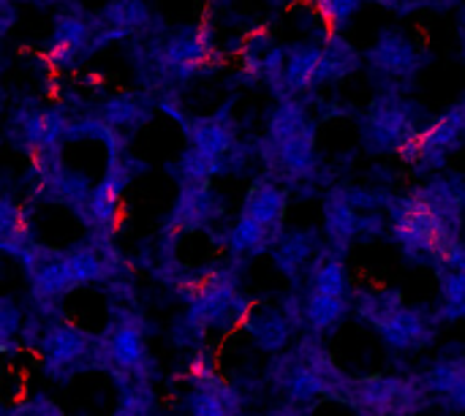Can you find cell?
<instances>
[{
    "instance_id": "6da1fadb",
    "label": "cell",
    "mask_w": 465,
    "mask_h": 416,
    "mask_svg": "<svg viewBox=\"0 0 465 416\" xmlns=\"http://www.w3.org/2000/svg\"><path fill=\"white\" fill-rule=\"evenodd\" d=\"M463 207V180L436 177L420 193L392 202L390 207L392 234L409 253H425L450 267L463 243L460 240Z\"/></svg>"
},
{
    "instance_id": "7a4b0ae2",
    "label": "cell",
    "mask_w": 465,
    "mask_h": 416,
    "mask_svg": "<svg viewBox=\"0 0 465 416\" xmlns=\"http://www.w3.org/2000/svg\"><path fill=\"white\" fill-rule=\"evenodd\" d=\"M428 398L422 379L376 376L351 381L343 401L365 416H414L428 406Z\"/></svg>"
},
{
    "instance_id": "3957f363",
    "label": "cell",
    "mask_w": 465,
    "mask_h": 416,
    "mask_svg": "<svg viewBox=\"0 0 465 416\" xmlns=\"http://www.w3.org/2000/svg\"><path fill=\"white\" fill-rule=\"evenodd\" d=\"M360 313L379 330L384 343L401 352L422 349L436 338L433 322L403 305L398 294H365L360 300Z\"/></svg>"
},
{
    "instance_id": "277c9868",
    "label": "cell",
    "mask_w": 465,
    "mask_h": 416,
    "mask_svg": "<svg viewBox=\"0 0 465 416\" xmlns=\"http://www.w3.org/2000/svg\"><path fill=\"white\" fill-rule=\"evenodd\" d=\"M465 139V101L452 106L444 117H439L430 128L420 131L411 142L403 144V158L422 169L439 166Z\"/></svg>"
},
{
    "instance_id": "5b68a950",
    "label": "cell",
    "mask_w": 465,
    "mask_h": 416,
    "mask_svg": "<svg viewBox=\"0 0 465 416\" xmlns=\"http://www.w3.org/2000/svg\"><path fill=\"white\" fill-rule=\"evenodd\" d=\"M98 357L104 365H109L114 373H123L128 379L142 376L147 371V349H144V335H142V324L134 316H120L106 335L101 338V343L95 346Z\"/></svg>"
},
{
    "instance_id": "8992f818",
    "label": "cell",
    "mask_w": 465,
    "mask_h": 416,
    "mask_svg": "<svg viewBox=\"0 0 465 416\" xmlns=\"http://www.w3.org/2000/svg\"><path fill=\"white\" fill-rule=\"evenodd\" d=\"M242 302L240 294L234 289V281L223 272L213 275L207 283H202L196 289V294L191 297V313H188V327L193 330H204L221 322H229L234 313L242 316Z\"/></svg>"
},
{
    "instance_id": "52a82bcc",
    "label": "cell",
    "mask_w": 465,
    "mask_h": 416,
    "mask_svg": "<svg viewBox=\"0 0 465 416\" xmlns=\"http://www.w3.org/2000/svg\"><path fill=\"white\" fill-rule=\"evenodd\" d=\"M417 134L411 109L403 101H379L365 123V142L373 150H403Z\"/></svg>"
},
{
    "instance_id": "ba28073f",
    "label": "cell",
    "mask_w": 465,
    "mask_h": 416,
    "mask_svg": "<svg viewBox=\"0 0 465 416\" xmlns=\"http://www.w3.org/2000/svg\"><path fill=\"white\" fill-rule=\"evenodd\" d=\"M93 338L71 324H52L44 338H41V352L46 360V371L57 373V371H71L76 368L90 352H93Z\"/></svg>"
},
{
    "instance_id": "9c48e42d",
    "label": "cell",
    "mask_w": 465,
    "mask_h": 416,
    "mask_svg": "<svg viewBox=\"0 0 465 416\" xmlns=\"http://www.w3.org/2000/svg\"><path fill=\"white\" fill-rule=\"evenodd\" d=\"M210 33L204 27H188V30H180L174 33L163 49H161V63L172 71V74H180V76H188L193 74L207 57H210Z\"/></svg>"
},
{
    "instance_id": "30bf717a",
    "label": "cell",
    "mask_w": 465,
    "mask_h": 416,
    "mask_svg": "<svg viewBox=\"0 0 465 416\" xmlns=\"http://www.w3.org/2000/svg\"><path fill=\"white\" fill-rule=\"evenodd\" d=\"M128 183V169H125V161L120 158V144L112 147L109 158H106V169H104V177L98 180L95 191H93V199H90V210H87V218L98 226H106L114 213H117V202L123 196V188Z\"/></svg>"
},
{
    "instance_id": "8fae6325",
    "label": "cell",
    "mask_w": 465,
    "mask_h": 416,
    "mask_svg": "<svg viewBox=\"0 0 465 416\" xmlns=\"http://www.w3.org/2000/svg\"><path fill=\"white\" fill-rule=\"evenodd\" d=\"M272 147V166L289 177V180H302L308 174H313L316 169V147H313V128L308 125L305 131L289 136V139H281V142H270Z\"/></svg>"
},
{
    "instance_id": "7c38bea8",
    "label": "cell",
    "mask_w": 465,
    "mask_h": 416,
    "mask_svg": "<svg viewBox=\"0 0 465 416\" xmlns=\"http://www.w3.org/2000/svg\"><path fill=\"white\" fill-rule=\"evenodd\" d=\"M68 128H71L68 120L57 109H27L22 112V120H19L22 139L35 153L54 150L60 139L68 136Z\"/></svg>"
},
{
    "instance_id": "4fadbf2b",
    "label": "cell",
    "mask_w": 465,
    "mask_h": 416,
    "mask_svg": "<svg viewBox=\"0 0 465 416\" xmlns=\"http://www.w3.org/2000/svg\"><path fill=\"white\" fill-rule=\"evenodd\" d=\"M215 196L207 188V183H185L174 210H172V226L177 232L202 229L210 218H215Z\"/></svg>"
},
{
    "instance_id": "5bb4252c",
    "label": "cell",
    "mask_w": 465,
    "mask_h": 416,
    "mask_svg": "<svg viewBox=\"0 0 465 416\" xmlns=\"http://www.w3.org/2000/svg\"><path fill=\"white\" fill-rule=\"evenodd\" d=\"M324 221H327V234H330L332 251L343 253L362 226L360 213H357L354 202L349 199V191L330 193V199L324 202Z\"/></svg>"
},
{
    "instance_id": "9a60e30c",
    "label": "cell",
    "mask_w": 465,
    "mask_h": 416,
    "mask_svg": "<svg viewBox=\"0 0 465 416\" xmlns=\"http://www.w3.org/2000/svg\"><path fill=\"white\" fill-rule=\"evenodd\" d=\"M428 392L444 401L450 409L465 411V360L463 357H447L436 362L433 371L422 379Z\"/></svg>"
},
{
    "instance_id": "2e32d148",
    "label": "cell",
    "mask_w": 465,
    "mask_h": 416,
    "mask_svg": "<svg viewBox=\"0 0 465 416\" xmlns=\"http://www.w3.org/2000/svg\"><path fill=\"white\" fill-rule=\"evenodd\" d=\"M371 63L376 68H381L384 74L406 76V74H414V68L420 65V52L414 49V44L406 35L384 33L379 38V44L371 49Z\"/></svg>"
},
{
    "instance_id": "e0dca14e",
    "label": "cell",
    "mask_w": 465,
    "mask_h": 416,
    "mask_svg": "<svg viewBox=\"0 0 465 416\" xmlns=\"http://www.w3.org/2000/svg\"><path fill=\"white\" fill-rule=\"evenodd\" d=\"M191 416H240V398L232 387H226L215 373L199 384H193Z\"/></svg>"
},
{
    "instance_id": "ac0fdd59",
    "label": "cell",
    "mask_w": 465,
    "mask_h": 416,
    "mask_svg": "<svg viewBox=\"0 0 465 416\" xmlns=\"http://www.w3.org/2000/svg\"><path fill=\"white\" fill-rule=\"evenodd\" d=\"M191 147L226 163L229 153L234 150V131L223 117H202L191 125Z\"/></svg>"
},
{
    "instance_id": "d6986e66",
    "label": "cell",
    "mask_w": 465,
    "mask_h": 416,
    "mask_svg": "<svg viewBox=\"0 0 465 416\" xmlns=\"http://www.w3.org/2000/svg\"><path fill=\"white\" fill-rule=\"evenodd\" d=\"M286 210V193L272 183H256L242 204V215L259 221L262 226L281 232V218Z\"/></svg>"
},
{
    "instance_id": "ffe728a7",
    "label": "cell",
    "mask_w": 465,
    "mask_h": 416,
    "mask_svg": "<svg viewBox=\"0 0 465 416\" xmlns=\"http://www.w3.org/2000/svg\"><path fill=\"white\" fill-rule=\"evenodd\" d=\"M245 330L262 349H281L289 341V319L272 308H245L242 316Z\"/></svg>"
},
{
    "instance_id": "44dd1931",
    "label": "cell",
    "mask_w": 465,
    "mask_h": 416,
    "mask_svg": "<svg viewBox=\"0 0 465 416\" xmlns=\"http://www.w3.org/2000/svg\"><path fill=\"white\" fill-rule=\"evenodd\" d=\"M90 38H93V33H90V25L84 19L71 16V14L57 16L54 33H52V60L60 65L63 63L68 65L71 60H76V54L82 49H87Z\"/></svg>"
},
{
    "instance_id": "7402d4cb",
    "label": "cell",
    "mask_w": 465,
    "mask_h": 416,
    "mask_svg": "<svg viewBox=\"0 0 465 416\" xmlns=\"http://www.w3.org/2000/svg\"><path fill=\"white\" fill-rule=\"evenodd\" d=\"M324 46L297 44L286 52V90H308L319 84Z\"/></svg>"
},
{
    "instance_id": "603a6c76",
    "label": "cell",
    "mask_w": 465,
    "mask_h": 416,
    "mask_svg": "<svg viewBox=\"0 0 465 416\" xmlns=\"http://www.w3.org/2000/svg\"><path fill=\"white\" fill-rule=\"evenodd\" d=\"M349 305H351L349 297H327V294L308 292V300L302 302V319L313 332H330L343 322Z\"/></svg>"
},
{
    "instance_id": "cb8c5ba5",
    "label": "cell",
    "mask_w": 465,
    "mask_h": 416,
    "mask_svg": "<svg viewBox=\"0 0 465 416\" xmlns=\"http://www.w3.org/2000/svg\"><path fill=\"white\" fill-rule=\"evenodd\" d=\"M311 292L327 294V297H349V281H346V264L341 253L324 251L311 272Z\"/></svg>"
},
{
    "instance_id": "d4e9b609",
    "label": "cell",
    "mask_w": 465,
    "mask_h": 416,
    "mask_svg": "<svg viewBox=\"0 0 465 416\" xmlns=\"http://www.w3.org/2000/svg\"><path fill=\"white\" fill-rule=\"evenodd\" d=\"M275 240H278V232H272V229H267L259 221L245 218V215H240V221L234 223V229L226 234L229 251L234 256H251V253L267 251Z\"/></svg>"
},
{
    "instance_id": "484cf974",
    "label": "cell",
    "mask_w": 465,
    "mask_h": 416,
    "mask_svg": "<svg viewBox=\"0 0 465 416\" xmlns=\"http://www.w3.org/2000/svg\"><path fill=\"white\" fill-rule=\"evenodd\" d=\"M357 68V54L354 49L341 41V38H332L324 52H322V68H319V84L322 82H332V79H341L346 76L349 71Z\"/></svg>"
},
{
    "instance_id": "4316f807",
    "label": "cell",
    "mask_w": 465,
    "mask_h": 416,
    "mask_svg": "<svg viewBox=\"0 0 465 416\" xmlns=\"http://www.w3.org/2000/svg\"><path fill=\"white\" fill-rule=\"evenodd\" d=\"M308 125H311V123H308L305 109H302L297 101H283V104H278V109H275L272 117H270V142L289 139V136L305 131Z\"/></svg>"
},
{
    "instance_id": "83f0119b",
    "label": "cell",
    "mask_w": 465,
    "mask_h": 416,
    "mask_svg": "<svg viewBox=\"0 0 465 416\" xmlns=\"http://www.w3.org/2000/svg\"><path fill=\"white\" fill-rule=\"evenodd\" d=\"M106 22L112 25V30H120V33L139 30L150 22V8L144 0H114L106 8Z\"/></svg>"
},
{
    "instance_id": "f1b7e54d",
    "label": "cell",
    "mask_w": 465,
    "mask_h": 416,
    "mask_svg": "<svg viewBox=\"0 0 465 416\" xmlns=\"http://www.w3.org/2000/svg\"><path fill=\"white\" fill-rule=\"evenodd\" d=\"M68 262H71V267H74V275H76L79 286L95 283V281H101V278L106 275V262H104L101 253H98L93 245H87V243L71 248V251H68Z\"/></svg>"
},
{
    "instance_id": "f546056e",
    "label": "cell",
    "mask_w": 465,
    "mask_h": 416,
    "mask_svg": "<svg viewBox=\"0 0 465 416\" xmlns=\"http://www.w3.org/2000/svg\"><path fill=\"white\" fill-rule=\"evenodd\" d=\"M313 253V243L305 237V234H292V237H281L278 240V251H275V259H278V267L289 275H294L305 262L308 256Z\"/></svg>"
},
{
    "instance_id": "4dcf8cb0",
    "label": "cell",
    "mask_w": 465,
    "mask_h": 416,
    "mask_svg": "<svg viewBox=\"0 0 465 416\" xmlns=\"http://www.w3.org/2000/svg\"><path fill=\"white\" fill-rule=\"evenodd\" d=\"M441 297H444V316L463 319L465 316V272L458 267H447L441 272Z\"/></svg>"
},
{
    "instance_id": "1f68e13d",
    "label": "cell",
    "mask_w": 465,
    "mask_h": 416,
    "mask_svg": "<svg viewBox=\"0 0 465 416\" xmlns=\"http://www.w3.org/2000/svg\"><path fill=\"white\" fill-rule=\"evenodd\" d=\"M104 120L112 128H125V125H139L147 120V106L131 95V98H114L104 106Z\"/></svg>"
},
{
    "instance_id": "d6a6232c",
    "label": "cell",
    "mask_w": 465,
    "mask_h": 416,
    "mask_svg": "<svg viewBox=\"0 0 465 416\" xmlns=\"http://www.w3.org/2000/svg\"><path fill=\"white\" fill-rule=\"evenodd\" d=\"M362 0H319V11L330 19V22H346L357 14Z\"/></svg>"
},
{
    "instance_id": "836d02e7",
    "label": "cell",
    "mask_w": 465,
    "mask_h": 416,
    "mask_svg": "<svg viewBox=\"0 0 465 416\" xmlns=\"http://www.w3.org/2000/svg\"><path fill=\"white\" fill-rule=\"evenodd\" d=\"M14 416H63V411L49 401V398H44V395H38L33 403H27V406H22V411H16Z\"/></svg>"
},
{
    "instance_id": "e575fe53",
    "label": "cell",
    "mask_w": 465,
    "mask_h": 416,
    "mask_svg": "<svg viewBox=\"0 0 465 416\" xmlns=\"http://www.w3.org/2000/svg\"><path fill=\"white\" fill-rule=\"evenodd\" d=\"M0 319H3V343H8L11 341V335H14V330L19 327V319H22V313L5 300L3 302V311H0Z\"/></svg>"
},
{
    "instance_id": "d590c367",
    "label": "cell",
    "mask_w": 465,
    "mask_h": 416,
    "mask_svg": "<svg viewBox=\"0 0 465 416\" xmlns=\"http://www.w3.org/2000/svg\"><path fill=\"white\" fill-rule=\"evenodd\" d=\"M114 416H147V398L139 392H131L128 401L114 411Z\"/></svg>"
},
{
    "instance_id": "8d00e7d4",
    "label": "cell",
    "mask_w": 465,
    "mask_h": 416,
    "mask_svg": "<svg viewBox=\"0 0 465 416\" xmlns=\"http://www.w3.org/2000/svg\"><path fill=\"white\" fill-rule=\"evenodd\" d=\"M270 416H300V411H297L294 406H286V409H278V411H272Z\"/></svg>"
},
{
    "instance_id": "74e56055",
    "label": "cell",
    "mask_w": 465,
    "mask_h": 416,
    "mask_svg": "<svg viewBox=\"0 0 465 416\" xmlns=\"http://www.w3.org/2000/svg\"><path fill=\"white\" fill-rule=\"evenodd\" d=\"M390 3H414V5H420V3H428V0H390Z\"/></svg>"
}]
</instances>
